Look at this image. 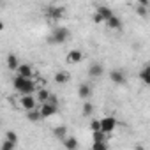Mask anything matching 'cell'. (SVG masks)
<instances>
[{"mask_svg": "<svg viewBox=\"0 0 150 150\" xmlns=\"http://www.w3.org/2000/svg\"><path fill=\"white\" fill-rule=\"evenodd\" d=\"M13 85H14V88H16L20 94H34V92L37 90V85H35L30 78H23V76H20V74L14 78Z\"/></svg>", "mask_w": 150, "mask_h": 150, "instance_id": "6da1fadb", "label": "cell"}, {"mask_svg": "<svg viewBox=\"0 0 150 150\" xmlns=\"http://www.w3.org/2000/svg\"><path fill=\"white\" fill-rule=\"evenodd\" d=\"M69 39H71V30L67 27H57V28H53L51 35L48 37V42L50 44H62Z\"/></svg>", "mask_w": 150, "mask_h": 150, "instance_id": "7a4b0ae2", "label": "cell"}, {"mask_svg": "<svg viewBox=\"0 0 150 150\" xmlns=\"http://www.w3.org/2000/svg\"><path fill=\"white\" fill-rule=\"evenodd\" d=\"M20 106H21V110H25V111L37 108V101H35L34 94H21V99H20Z\"/></svg>", "mask_w": 150, "mask_h": 150, "instance_id": "3957f363", "label": "cell"}, {"mask_svg": "<svg viewBox=\"0 0 150 150\" xmlns=\"http://www.w3.org/2000/svg\"><path fill=\"white\" fill-rule=\"evenodd\" d=\"M99 122H101V131H103L104 134H111V132L115 131V127H117V120H115L113 117H104V118H101Z\"/></svg>", "mask_w": 150, "mask_h": 150, "instance_id": "277c9868", "label": "cell"}, {"mask_svg": "<svg viewBox=\"0 0 150 150\" xmlns=\"http://www.w3.org/2000/svg\"><path fill=\"white\" fill-rule=\"evenodd\" d=\"M39 111H41V117H42V120H44V118L53 117V115L58 111V106H55V104H51V103H42V104L39 106Z\"/></svg>", "mask_w": 150, "mask_h": 150, "instance_id": "5b68a950", "label": "cell"}, {"mask_svg": "<svg viewBox=\"0 0 150 150\" xmlns=\"http://www.w3.org/2000/svg\"><path fill=\"white\" fill-rule=\"evenodd\" d=\"M110 80L115 83V85H125L127 81V76H125V72L122 69H113L110 72Z\"/></svg>", "mask_w": 150, "mask_h": 150, "instance_id": "8992f818", "label": "cell"}, {"mask_svg": "<svg viewBox=\"0 0 150 150\" xmlns=\"http://www.w3.org/2000/svg\"><path fill=\"white\" fill-rule=\"evenodd\" d=\"M83 60V53L80 50H71L67 55H65V62L67 64H80Z\"/></svg>", "mask_w": 150, "mask_h": 150, "instance_id": "52a82bcc", "label": "cell"}, {"mask_svg": "<svg viewBox=\"0 0 150 150\" xmlns=\"http://www.w3.org/2000/svg\"><path fill=\"white\" fill-rule=\"evenodd\" d=\"M64 14H65V7H48L46 11V16L50 20H60L64 18Z\"/></svg>", "mask_w": 150, "mask_h": 150, "instance_id": "ba28073f", "label": "cell"}, {"mask_svg": "<svg viewBox=\"0 0 150 150\" xmlns=\"http://www.w3.org/2000/svg\"><path fill=\"white\" fill-rule=\"evenodd\" d=\"M103 72H104V67H103L99 62H96V64H92V65L88 67V76H90V78H101Z\"/></svg>", "mask_w": 150, "mask_h": 150, "instance_id": "9c48e42d", "label": "cell"}, {"mask_svg": "<svg viewBox=\"0 0 150 150\" xmlns=\"http://www.w3.org/2000/svg\"><path fill=\"white\" fill-rule=\"evenodd\" d=\"M16 71H18V74H20V76H23V78H32V76H34L30 64H20Z\"/></svg>", "mask_w": 150, "mask_h": 150, "instance_id": "30bf717a", "label": "cell"}, {"mask_svg": "<svg viewBox=\"0 0 150 150\" xmlns=\"http://www.w3.org/2000/svg\"><path fill=\"white\" fill-rule=\"evenodd\" d=\"M106 25H108V28H113V30H118V28H122V20L118 18V16H115V14H111L106 21H104Z\"/></svg>", "mask_w": 150, "mask_h": 150, "instance_id": "8fae6325", "label": "cell"}, {"mask_svg": "<svg viewBox=\"0 0 150 150\" xmlns=\"http://www.w3.org/2000/svg\"><path fill=\"white\" fill-rule=\"evenodd\" d=\"M53 80H55L57 85H65V83L71 80V74L65 72V71H58V72L55 74V78H53Z\"/></svg>", "mask_w": 150, "mask_h": 150, "instance_id": "7c38bea8", "label": "cell"}, {"mask_svg": "<svg viewBox=\"0 0 150 150\" xmlns=\"http://www.w3.org/2000/svg\"><path fill=\"white\" fill-rule=\"evenodd\" d=\"M78 96H80L81 99H88V97L92 96V87H90L88 83H81V85L78 87Z\"/></svg>", "mask_w": 150, "mask_h": 150, "instance_id": "4fadbf2b", "label": "cell"}, {"mask_svg": "<svg viewBox=\"0 0 150 150\" xmlns=\"http://www.w3.org/2000/svg\"><path fill=\"white\" fill-rule=\"evenodd\" d=\"M62 145H64L67 150H76V148H78V141L74 139L72 136H65V138H62Z\"/></svg>", "mask_w": 150, "mask_h": 150, "instance_id": "5bb4252c", "label": "cell"}, {"mask_svg": "<svg viewBox=\"0 0 150 150\" xmlns=\"http://www.w3.org/2000/svg\"><path fill=\"white\" fill-rule=\"evenodd\" d=\"M6 62H7V67H9L11 71H16L18 65H20V60H18V57H16L14 53H9L7 58H6Z\"/></svg>", "mask_w": 150, "mask_h": 150, "instance_id": "9a60e30c", "label": "cell"}, {"mask_svg": "<svg viewBox=\"0 0 150 150\" xmlns=\"http://www.w3.org/2000/svg\"><path fill=\"white\" fill-rule=\"evenodd\" d=\"M139 80L145 85H150V65H143V69L139 72Z\"/></svg>", "mask_w": 150, "mask_h": 150, "instance_id": "2e32d148", "label": "cell"}, {"mask_svg": "<svg viewBox=\"0 0 150 150\" xmlns=\"http://www.w3.org/2000/svg\"><path fill=\"white\" fill-rule=\"evenodd\" d=\"M27 118H28L30 122H39V120H42V117H41V111H39V108L28 110V111H27Z\"/></svg>", "mask_w": 150, "mask_h": 150, "instance_id": "e0dca14e", "label": "cell"}, {"mask_svg": "<svg viewBox=\"0 0 150 150\" xmlns=\"http://www.w3.org/2000/svg\"><path fill=\"white\" fill-rule=\"evenodd\" d=\"M35 92H37V101H39V103H46V101H48V97H50V90H48V88H39V87H37Z\"/></svg>", "mask_w": 150, "mask_h": 150, "instance_id": "ac0fdd59", "label": "cell"}, {"mask_svg": "<svg viewBox=\"0 0 150 150\" xmlns=\"http://www.w3.org/2000/svg\"><path fill=\"white\" fill-rule=\"evenodd\" d=\"M53 136H57L58 139L65 138V136H67V127H65V125H58V127H55V129H53Z\"/></svg>", "mask_w": 150, "mask_h": 150, "instance_id": "d6986e66", "label": "cell"}, {"mask_svg": "<svg viewBox=\"0 0 150 150\" xmlns=\"http://www.w3.org/2000/svg\"><path fill=\"white\" fill-rule=\"evenodd\" d=\"M97 13H99V14L104 18V21H106V20H108L111 14H113V11H111L110 7H106V6H99V7H97Z\"/></svg>", "mask_w": 150, "mask_h": 150, "instance_id": "ffe728a7", "label": "cell"}, {"mask_svg": "<svg viewBox=\"0 0 150 150\" xmlns=\"http://www.w3.org/2000/svg\"><path fill=\"white\" fill-rule=\"evenodd\" d=\"M94 132V141H108V134H104L103 131H92Z\"/></svg>", "mask_w": 150, "mask_h": 150, "instance_id": "44dd1931", "label": "cell"}, {"mask_svg": "<svg viewBox=\"0 0 150 150\" xmlns=\"http://www.w3.org/2000/svg\"><path fill=\"white\" fill-rule=\"evenodd\" d=\"M92 113H94V104L92 103H85L83 104V115L85 117H90Z\"/></svg>", "mask_w": 150, "mask_h": 150, "instance_id": "7402d4cb", "label": "cell"}, {"mask_svg": "<svg viewBox=\"0 0 150 150\" xmlns=\"http://www.w3.org/2000/svg\"><path fill=\"white\" fill-rule=\"evenodd\" d=\"M92 148L94 150H106L108 148V141H94L92 143Z\"/></svg>", "mask_w": 150, "mask_h": 150, "instance_id": "603a6c76", "label": "cell"}, {"mask_svg": "<svg viewBox=\"0 0 150 150\" xmlns=\"http://www.w3.org/2000/svg\"><path fill=\"white\" fill-rule=\"evenodd\" d=\"M6 139H9V141H13V143L18 145V134H16L14 131H7V132H6Z\"/></svg>", "mask_w": 150, "mask_h": 150, "instance_id": "cb8c5ba5", "label": "cell"}, {"mask_svg": "<svg viewBox=\"0 0 150 150\" xmlns=\"http://www.w3.org/2000/svg\"><path fill=\"white\" fill-rule=\"evenodd\" d=\"M16 146V143H13V141H9V139H6L2 145H0V148H2V150H13Z\"/></svg>", "mask_w": 150, "mask_h": 150, "instance_id": "d4e9b609", "label": "cell"}, {"mask_svg": "<svg viewBox=\"0 0 150 150\" xmlns=\"http://www.w3.org/2000/svg\"><path fill=\"white\" fill-rule=\"evenodd\" d=\"M146 9H148L146 6H138V9H136V13H138L139 16H143V18H145V16L148 14V11H146Z\"/></svg>", "mask_w": 150, "mask_h": 150, "instance_id": "484cf974", "label": "cell"}, {"mask_svg": "<svg viewBox=\"0 0 150 150\" xmlns=\"http://www.w3.org/2000/svg\"><path fill=\"white\" fill-rule=\"evenodd\" d=\"M90 129H92V131H101V122H99L97 118H94V120L90 122Z\"/></svg>", "mask_w": 150, "mask_h": 150, "instance_id": "4316f807", "label": "cell"}, {"mask_svg": "<svg viewBox=\"0 0 150 150\" xmlns=\"http://www.w3.org/2000/svg\"><path fill=\"white\" fill-rule=\"evenodd\" d=\"M92 21H94V23H97V25H101V23H104V18H103L99 13H96V14L92 16Z\"/></svg>", "mask_w": 150, "mask_h": 150, "instance_id": "83f0119b", "label": "cell"}, {"mask_svg": "<svg viewBox=\"0 0 150 150\" xmlns=\"http://www.w3.org/2000/svg\"><path fill=\"white\" fill-rule=\"evenodd\" d=\"M46 103H51V104H55V106H58V99L53 96V94H50V97H48V101Z\"/></svg>", "mask_w": 150, "mask_h": 150, "instance_id": "f1b7e54d", "label": "cell"}, {"mask_svg": "<svg viewBox=\"0 0 150 150\" xmlns=\"http://www.w3.org/2000/svg\"><path fill=\"white\" fill-rule=\"evenodd\" d=\"M139 2V6H146L148 7V4H150V0H138Z\"/></svg>", "mask_w": 150, "mask_h": 150, "instance_id": "f546056e", "label": "cell"}, {"mask_svg": "<svg viewBox=\"0 0 150 150\" xmlns=\"http://www.w3.org/2000/svg\"><path fill=\"white\" fill-rule=\"evenodd\" d=\"M0 30H4V21H0Z\"/></svg>", "mask_w": 150, "mask_h": 150, "instance_id": "4dcf8cb0", "label": "cell"}]
</instances>
